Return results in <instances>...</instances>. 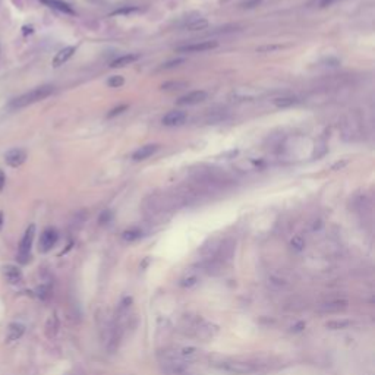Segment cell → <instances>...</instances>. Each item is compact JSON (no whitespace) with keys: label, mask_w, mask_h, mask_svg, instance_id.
Wrapping results in <instances>:
<instances>
[{"label":"cell","mask_w":375,"mask_h":375,"mask_svg":"<svg viewBox=\"0 0 375 375\" xmlns=\"http://www.w3.org/2000/svg\"><path fill=\"white\" fill-rule=\"evenodd\" d=\"M211 365L230 375H252L270 368V359L264 358H218L211 361Z\"/></svg>","instance_id":"obj_1"},{"label":"cell","mask_w":375,"mask_h":375,"mask_svg":"<svg viewBox=\"0 0 375 375\" xmlns=\"http://www.w3.org/2000/svg\"><path fill=\"white\" fill-rule=\"evenodd\" d=\"M181 330L190 337L199 340H210L218 333V327L201 317L187 315L181 322Z\"/></svg>","instance_id":"obj_2"},{"label":"cell","mask_w":375,"mask_h":375,"mask_svg":"<svg viewBox=\"0 0 375 375\" xmlns=\"http://www.w3.org/2000/svg\"><path fill=\"white\" fill-rule=\"evenodd\" d=\"M159 364L164 375H195L193 365L178 359L169 348L159 352Z\"/></svg>","instance_id":"obj_3"},{"label":"cell","mask_w":375,"mask_h":375,"mask_svg":"<svg viewBox=\"0 0 375 375\" xmlns=\"http://www.w3.org/2000/svg\"><path fill=\"white\" fill-rule=\"evenodd\" d=\"M54 93V87L53 85H41V87H37L28 93L22 94L16 98H13L10 103H9V108H13V110H18V108H24V107H28L31 104H35L47 97H50L52 94Z\"/></svg>","instance_id":"obj_4"},{"label":"cell","mask_w":375,"mask_h":375,"mask_svg":"<svg viewBox=\"0 0 375 375\" xmlns=\"http://www.w3.org/2000/svg\"><path fill=\"white\" fill-rule=\"evenodd\" d=\"M34 236H35V224H31L25 230V233L21 239V243H19L18 261L21 264H27L31 258V248H32V242H34Z\"/></svg>","instance_id":"obj_5"},{"label":"cell","mask_w":375,"mask_h":375,"mask_svg":"<svg viewBox=\"0 0 375 375\" xmlns=\"http://www.w3.org/2000/svg\"><path fill=\"white\" fill-rule=\"evenodd\" d=\"M57 239H59L57 230L53 229V227H47V229L41 233V236H40V242H38V249H40V252L46 254V252L52 251L53 246L56 245Z\"/></svg>","instance_id":"obj_6"},{"label":"cell","mask_w":375,"mask_h":375,"mask_svg":"<svg viewBox=\"0 0 375 375\" xmlns=\"http://www.w3.org/2000/svg\"><path fill=\"white\" fill-rule=\"evenodd\" d=\"M349 302L346 299H330L318 305L317 311L321 314H337L348 308Z\"/></svg>","instance_id":"obj_7"},{"label":"cell","mask_w":375,"mask_h":375,"mask_svg":"<svg viewBox=\"0 0 375 375\" xmlns=\"http://www.w3.org/2000/svg\"><path fill=\"white\" fill-rule=\"evenodd\" d=\"M218 46L217 41H198V43H192L187 46H181L176 50L179 53H204V52H210L214 50Z\"/></svg>","instance_id":"obj_8"},{"label":"cell","mask_w":375,"mask_h":375,"mask_svg":"<svg viewBox=\"0 0 375 375\" xmlns=\"http://www.w3.org/2000/svg\"><path fill=\"white\" fill-rule=\"evenodd\" d=\"M27 160V151L22 148H12L4 154V161L9 167H19L25 163Z\"/></svg>","instance_id":"obj_9"},{"label":"cell","mask_w":375,"mask_h":375,"mask_svg":"<svg viewBox=\"0 0 375 375\" xmlns=\"http://www.w3.org/2000/svg\"><path fill=\"white\" fill-rule=\"evenodd\" d=\"M205 100H207V93L202 90H196V91H190V93L182 95L176 103L179 106H196Z\"/></svg>","instance_id":"obj_10"},{"label":"cell","mask_w":375,"mask_h":375,"mask_svg":"<svg viewBox=\"0 0 375 375\" xmlns=\"http://www.w3.org/2000/svg\"><path fill=\"white\" fill-rule=\"evenodd\" d=\"M1 276L9 284H18L19 281L22 280V271L19 270V267H16L13 264L3 266L1 267Z\"/></svg>","instance_id":"obj_11"},{"label":"cell","mask_w":375,"mask_h":375,"mask_svg":"<svg viewBox=\"0 0 375 375\" xmlns=\"http://www.w3.org/2000/svg\"><path fill=\"white\" fill-rule=\"evenodd\" d=\"M187 120V113L182 110H172L169 113H166L161 119L164 126H179L182 123H185Z\"/></svg>","instance_id":"obj_12"},{"label":"cell","mask_w":375,"mask_h":375,"mask_svg":"<svg viewBox=\"0 0 375 375\" xmlns=\"http://www.w3.org/2000/svg\"><path fill=\"white\" fill-rule=\"evenodd\" d=\"M159 145L157 144H147L142 145L141 148H138L134 154H132V160L134 161H144L147 159H150L151 156H154L159 151Z\"/></svg>","instance_id":"obj_13"},{"label":"cell","mask_w":375,"mask_h":375,"mask_svg":"<svg viewBox=\"0 0 375 375\" xmlns=\"http://www.w3.org/2000/svg\"><path fill=\"white\" fill-rule=\"evenodd\" d=\"M75 52H77V47H74V46H69V47L62 49V50H60L59 53H56V56L53 57V66H54V68H59V66L65 65V63L75 54Z\"/></svg>","instance_id":"obj_14"},{"label":"cell","mask_w":375,"mask_h":375,"mask_svg":"<svg viewBox=\"0 0 375 375\" xmlns=\"http://www.w3.org/2000/svg\"><path fill=\"white\" fill-rule=\"evenodd\" d=\"M25 333V325L21 324V322H12L9 324L7 327V333H6V342L7 343H12V342H16L19 340Z\"/></svg>","instance_id":"obj_15"},{"label":"cell","mask_w":375,"mask_h":375,"mask_svg":"<svg viewBox=\"0 0 375 375\" xmlns=\"http://www.w3.org/2000/svg\"><path fill=\"white\" fill-rule=\"evenodd\" d=\"M40 1L44 3L46 6L52 7V9L59 10V12H63V13H68V15H74V13H75L74 9H72L68 3L62 1V0H40Z\"/></svg>","instance_id":"obj_16"},{"label":"cell","mask_w":375,"mask_h":375,"mask_svg":"<svg viewBox=\"0 0 375 375\" xmlns=\"http://www.w3.org/2000/svg\"><path fill=\"white\" fill-rule=\"evenodd\" d=\"M136 60H138V54H123V56H119L117 59H114L110 63V68H125Z\"/></svg>","instance_id":"obj_17"},{"label":"cell","mask_w":375,"mask_h":375,"mask_svg":"<svg viewBox=\"0 0 375 375\" xmlns=\"http://www.w3.org/2000/svg\"><path fill=\"white\" fill-rule=\"evenodd\" d=\"M207 27H208V21L204 18H198V19H193L189 24H187L185 28L189 31H201V29H205Z\"/></svg>","instance_id":"obj_18"},{"label":"cell","mask_w":375,"mask_h":375,"mask_svg":"<svg viewBox=\"0 0 375 375\" xmlns=\"http://www.w3.org/2000/svg\"><path fill=\"white\" fill-rule=\"evenodd\" d=\"M273 103H274L276 107L284 108V107H290V106H293V104H297L299 100H297L296 97H279V98H276Z\"/></svg>","instance_id":"obj_19"},{"label":"cell","mask_w":375,"mask_h":375,"mask_svg":"<svg viewBox=\"0 0 375 375\" xmlns=\"http://www.w3.org/2000/svg\"><path fill=\"white\" fill-rule=\"evenodd\" d=\"M141 235H142V232H141L139 229L132 227V229L125 230V232H123V235H122V238H123L125 241H128V242H134V241L139 239V238H141Z\"/></svg>","instance_id":"obj_20"},{"label":"cell","mask_w":375,"mask_h":375,"mask_svg":"<svg viewBox=\"0 0 375 375\" xmlns=\"http://www.w3.org/2000/svg\"><path fill=\"white\" fill-rule=\"evenodd\" d=\"M352 324V321L349 320H333L327 322V327L331 330H340V328H348Z\"/></svg>","instance_id":"obj_21"},{"label":"cell","mask_w":375,"mask_h":375,"mask_svg":"<svg viewBox=\"0 0 375 375\" xmlns=\"http://www.w3.org/2000/svg\"><path fill=\"white\" fill-rule=\"evenodd\" d=\"M187 82H166V84L161 85V90L170 91V90H182V88H187Z\"/></svg>","instance_id":"obj_22"},{"label":"cell","mask_w":375,"mask_h":375,"mask_svg":"<svg viewBox=\"0 0 375 375\" xmlns=\"http://www.w3.org/2000/svg\"><path fill=\"white\" fill-rule=\"evenodd\" d=\"M108 87H111V88H120L123 84H125V78L123 77H120V75H116V77H111L110 80H108Z\"/></svg>","instance_id":"obj_23"},{"label":"cell","mask_w":375,"mask_h":375,"mask_svg":"<svg viewBox=\"0 0 375 375\" xmlns=\"http://www.w3.org/2000/svg\"><path fill=\"white\" fill-rule=\"evenodd\" d=\"M290 245H292V248H295L296 251H302L303 246H305V241H303L300 236H295V238L292 239Z\"/></svg>","instance_id":"obj_24"},{"label":"cell","mask_w":375,"mask_h":375,"mask_svg":"<svg viewBox=\"0 0 375 375\" xmlns=\"http://www.w3.org/2000/svg\"><path fill=\"white\" fill-rule=\"evenodd\" d=\"M128 108V106L126 104H123V106H119V107H116V108H113L108 114H107V117H114V116H117V114H120V113H123L125 110Z\"/></svg>","instance_id":"obj_25"},{"label":"cell","mask_w":375,"mask_h":375,"mask_svg":"<svg viewBox=\"0 0 375 375\" xmlns=\"http://www.w3.org/2000/svg\"><path fill=\"white\" fill-rule=\"evenodd\" d=\"M337 0H315V4L318 7H327V6H331L333 3H336Z\"/></svg>","instance_id":"obj_26"},{"label":"cell","mask_w":375,"mask_h":375,"mask_svg":"<svg viewBox=\"0 0 375 375\" xmlns=\"http://www.w3.org/2000/svg\"><path fill=\"white\" fill-rule=\"evenodd\" d=\"M277 49H281V47L280 46H267V47L258 49V52H273V50H277Z\"/></svg>","instance_id":"obj_27"},{"label":"cell","mask_w":375,"mask_h":375,"mask_svg":"<svg viewBox=\"0 0 375 375\" xmlns=\"http://www.w3.org/2000/svg\"><path fill=\"white\" fill-rule=\"evenodd\" d=\"M184 62H185L184 59H178V60H173V62H169V63H166V65H164V68H173L175 65L178 66L179 63H184Z\"/></svg>","instance_id":"obj_28"},{"label":"cell","mask_w":375,"mask_h":375,"mask_svg":"<svg viewBox=\"0 0 375 375\" xmlns=\"http://www.w3.org/2000/svg\"><path fill=\"white\" fill-rule=\"evenodd\" d=\"M4 184H6V178H4V173H3V170L0 169V192L3 190Z\"/></svg>","instance_id":"obj_29"},{"label":"cell","mask_w":375,"mask_h":375,"mask_svg":"<svg viewBox=\"0 0 375 375\" xmlns=\"http://www.w3.org/2000/svg\"><path fill=\"white\" fill-rule=\"evenodd\" d=\"M135 10H138V9L136 7H125V9H120L114 13H129V12H135Z\"/></svg>","instance_id":"obj_30"},{"label":"cell","mask_w":375,"mask_h":375,"mask_svg":"<svg viewBox=\"0 0 375 375\" xmlns=\"http://www.w3.org/2000/svg\"><path fill=\"white\" fill-rule=\"evenodd\" d=\"M258 3H260V0H249V1H245L243 6H245V7H254V6H257Z\"/></svg>","instance_id":"obj_31"},{"label":"cell","mask_w":375,"mask_h":375,"mask_svg":"<svg viewBox=\"0 0 375 375\" xmlns=\"http://www.w3.org/2000/svg\"><path fill=\"white\" fill-rule=\"evenodd\" d=\"M3 226V213H0V229Z\"/></svg>","instance_id":"obj_32"}]
</instances>
